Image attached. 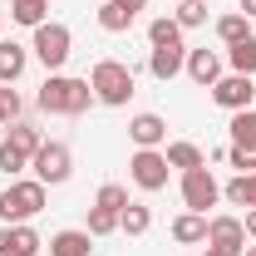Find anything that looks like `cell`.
<instances>
[{"instance_id":"cell-1","label":"cell","mask_w":256,"mask_h":256,"mask_svg":"<svg viewBox=\"0 0 256 256\" xmlns=\"http://www.w3.org/2000/svg\"><path fill=\"white\" fill-rule=\"evenodd\" d=\"M89 104H98L89 79H74V74H50L40 84V108L44 114H60V118H79L89 114Z\"/></svg>"},{"instance_id":"cell-2","label":"cell","mask_w":256,"mask_h":256,"mask_svg":"<svg viewBox=\"0 0 256 256\" xmlns=\"http://www.w3.org/2000/svg\"><path fill=\"white\" fill-rule=\"evenodd\" d=\"M50 202V188L40 178H10V188L0 192V222H34Z\"/></svg>"},{"instance_id":"cell-3","label":"cell","mask_w":256,"mask_h":256,"mask_svg":"<svg viewBox=\"0 0 256 256\" xmlns=\"http://www.w3.org/2000/svg\"><path fill=\"white\" fill-rule=\"evenodd\" d=\"M89 89H94V98L104 108H124L128 98H133V69L118 64V60H98L89 69Z\"/></svg>"},{"instance_id":"cell-4","label":"cell","mask_w":256,"mask_h":256,"mask_svg":"<svg viewBox=\"0 0 256 256\" xmlns=\"http://www.w3.org/2000/svg\"><path fill=\"white\" fill-rule=\"evenodd\" d=\"M44 138H40V128L25 124V118H15V124L5 128V138H0V172H10V178H20L25 168H30L34 148H40Z\"/></svg>"},{"instance_id":"cell-5","label":"cell","mask_w":256,"mask_h":256,"mask_svg":"<svg viewBox=\"0 0 256 256\" xmlns=\"http://www.w3.org/2000/svg\"><path fill=\"white\" fill-rule=\"evenodd\" d=\"M30 54L44 64L50 74H60L64 64H69V54H74V34H69V25H60V20H44V25H34Z\"/></svg>"},{"instance_id":"cell-6","label":"cell","mask_w":256,"mask_h":256,"mask_svg":"<svg viewBox=\"0 0 256 256\" xmlns=\"http://www.w3.org/2000/svg\"><path fill=\"white\" fill-rule=\"evenodd\" d=\"M34 178L44 182V188H60V182H69L74 178V153H69V143H60V138H44L40 148H34Z\"/></svg>"},{"instance_id":"cell-7","label":"cell","mask_w":256,"mask_h":256,"mask_svg":"<svg viewBox=\"0 0 256 256\" xmlns=\"http://www.w3.org/2000/svg\"><path fill=\"white\" fill-rule=\"evenodd\" d=\"M168 153L162 148H133V158H128V178H133V188L138 192H162L168 188Z\"/></svg>"},{"instance_id":"cell-8","label":"cell","mask_w":256,"mask_h":256,"mask_svg":"<svg viewBox=\"0 0 256 256\" xmlns=\"http://www.w3.org/2000/svg\"><path fill=\"white\" fill-rule=\"evenodd\" d=\"M217 202H222V182L212 178V168L182 172V207H188V212H202V217H207V207H217Z\"/></svg>"},{"instance_id":"cell-9","label":"cell","mask_w":256,"mask_h":256,"mask_svg":"<svg viewBox=\"0 0 256 256\" xmlns=\"http://www.w3.org/2000/svg\"><path fill=\"white\" fill-rule=\"evenodd\" d=\"M252 98H256V79H252V74H222V79L212 84V104L226 108V114L252 108Z\"/></svg>"},{"instance_id":"cell-10","label":"cell","mask_w":256,"mask_h":256,"mask_svg":"<svg viewBox=\"0 0 256 256\" xmlns=\"http://www.w3.org/2000/svg\"><path fill=\"white\" fill-rule=\"evenodd\" d=\"M40 246H44V236L34 232L30 222H0V256H40Z\"/></svg>"},{"instance_id":"cell-11","label":"cell","mask_w":256,"mask_h":256,"mask_svg":"<svg viewBox=\"0 0 256 256\" xmlns=\"http://www.w3.org/2000/svg\"><path fill=\"white\" fill-rule=\"evenodd\" d=\"M207 246L246 252V226H242V217H232V212H217V217H207Z\"/></svg>"},{"instance_id":"cell-12","label":"cell","mask_w":256,"mask_h":256,"mask_svg":"<svg viewBox=\"0 0 256 256\" xmlns=\"http://www.w3.org/2000/svg\"><path fill=\"white\" fill-rule=\"evenodd\" d=\"M128 138H133V148H168V118L162 114H133Z\"/></svg>"},{"instance_id":"cell-13","label":"cell","mask_w":256,"mask_h":256,"mask_svg":"<svg viewBox=\"0 0 256 256\" xmlns=\"http://www.w3.org/2000/svg\"><path fill=\"white\" fill-rule=\"evenodd\" d=\"M182 64H188V44H153V50H148V74H153L158 84L178 79Z\"/></svg>"},{"instance_id":"cell-14","label":"cell","mask_w":256,"mask_h":256,"mask_svg":"<svg viewBox=\"0 0 256 256\" xmlns=\"http://www.w3.org/2000/svg\"><path fill=\"white\" fill-rule=\"evenodd\" d=\"M222 54L217 50H188V64H182V74H188L192 84H202V89H212L217 79H222Z\"/></svg>"},{"instance_id":"cell-15","label":"cell","mask_w":256,"mask_h":256,"mask_svg":"<svg viewBox=\"0 0 256 256\" xmlns=\"http://www.w3.org/2000/svg\"><path fill=\"white\" fill-rule=\"evenodd\" d=\"M44 246H50V256H94V236H89L84 226H64Z\"/></svg>"},{"instance_id":"cell-16","label":"cell","mask_w":256,"mask_h":256,"mask_svg":"<svg viewBox=\"0 0 256 256\" xmlns=\"http://www.w3.org/2000/svg\"><path fill=\"white\" fill-rule=\"evenodd\" d=\"M172 242H178V246H207V217H202V212L172 217Z\"/></svg>"},{"instance_id":"cell-17","label":"cell","mask_w":256,"mask_h":256,"mask_svg":"<svg viewBox=\"0 0 256 256\" xmlns=\"http://www.w3.org/2000/svg\"><path fill=\"white\" fill-rule=\"evenodd\" d=\"M25 64H30V50H25V44L0 40V84H15V79L25 74Z\"/></svg>"},{"instance_id":"cell-18","label":"cell","mask_w":256,"mask_h":256,"mask_svg":"<svg viewBox=\"0 0 256 256\" xmlns=\"http://www.w3.org/2000/svg\"><path fill=\"white\" fill-rule=\"evenodd\" d=\"M162 153H168V168H178V172H192V168H207V153H202L197 143H188V138L168 143Z\"/></svg>"},{"instance_id":"cell-19","label":"cell","mask_w":256,"mask_h":256,"mask_svg":"<svg viewBox=\"0 0 256 256\" xmlns=\"http://www.w3.org/2000/svg\"><path fill=\"white\" fill-rule=\"evenodd\" d=\"M10 20L25 25V30L44 25V20H50V0H10Z\"/></svg>"},{"instance_id":"cell-20","label":"cell","mask_w":256,"mask_h":256,"mask_svg":"<svg viewBox=\"0 0 256 256\" xmlns=\"http://www.w3.org/2000/svg\"><path fill=\"white\" fill-rule=\"evenodd\" d=\"M148 226H153V207L148 202H128L118 212V232H128V236H143Z\"/></svg>"},{"instance_id":"cell-21","label":"cell","mask_w":256,"mask_h":256,"mask_svg":"<svg viewBox=\"0 0 256 256\" xmlns=\"http://www.w3.org/2000/svg\"><path fill=\"white\" fill-rule=\"evenodd\" d=\"M232 148H246V153H256V114L252 108H242V114H232Z\"/></svg>"},{"instance_id":"cell-22","label":"cell","mask_w":256,"mask_h":256,"mask_svg":"<svg viewBox=\"0 0 256 256\" xmlns=\"http://www.w3.org/2000/svg\"><path fill=\"white\" fill-rule=\"evenodd\" d=\"M226 64H232V74H252L256 79V34H246L242 44H226Z\"/></svg>"},{"instance_id":"cell-23","label":"cell","mask_w":256,"mask_h":256,"mask_svg":"<svg viewBox=\"0 0 256 256\" xmlns=\"http://www.w3.org/2000/svg\"><path fill=\"white\" fill-rule=\"evenodd\" d=\"M222 197L232 202V207H256V172H236V178L222 188Z\"/></svg>"},{"instance_id":"cell-24","label":"cell","mask_w":256,"mask_h":256,"mask_svg":"<svg viewBox=\"0 0 256 256\" xmlns=\"http://www.w3.org/2000/svg\"><path fill=\"white\" fill-rule=\"evenodd\" d=\"M98 30L104 34H124V30H133V15H128L118 0H104V5H98Z\"/></svg>"},{"instance_id":"cell-25","label":"cell","mask_w":256,"mask_h":256,"mask_svg":"<svg viewBox=\"0 0 256 256\" xmlns=\"http://www.w3.org/2000/svg\"><path fill=\"white\" fill-rule=\"evenodd\" d=\"M246 34H252V20H246L242 10H232V15L217 20V40H222V44H242Z\"/></svg>"},{"instance_id":"cell-26","label":"cell","mask_w":256,"mask_h":256,"mask_svg":"<svg viewBox=\"0 0 256 256\" xmlns=\"http://www.w3.org/2000/svg\"><path fill=\"white\" fill-rule=\"evenodd\" d=\"M148 44H182V25H178L172 15H158V20L148 25Z\"/></svg>"},{"instance_id":"cell-27","label":"cell","mask_w":256,"mask_h":256,"mask_svg":"<svg viewBox=\"0 0 256 256\" xmlns=\"http://www.w3.org/2000/svg\"><path fill=\"white\" fill-rule=\"evenodd\" d=\"M89 236H108V232H118V212H108V207H89V226H84Z\"/></svg>"},{"instance_id":"cell-28","label":"cell","mask_w":256,"mask_h":256,"mask_svg":"<svg viewBox=\"0 0 256 256\" xmlns=\"http://www.w3.org/2000/svg\"><path fill=\"white\" fill-rule=\"evenodd\" d=\"M172 20H178L182 30H197V25H207V0H182Z\"/></svg>"},{"instance_id":"cell-29","label":"cell","mask_w":256,"mask_h":256,"mask_svg":"<svg viewBox=\"0 0 256 256\" xmlns=\"http://www.w3.org/2000/svg\"><path fill=\"white\" fill-rule=\"evenodd\" d=\"M94 202H98V207H108V212H124V207L133 202V197H128V188H124V182H104Z\"/></svg>"},{"instance_id":"cell-30","label":"cell","mask_w":256,"mask_h":256,"mask_svg":"<svg viewBox=\"0 0 256 256\" xmlns=\"http://www.w3.org/2000/svg\"><path fill=\"white\" fill-rule=\"evenodd\" d=\"M20 118V94H15V84H0V128H10Z\"/></svg>"},{"instance_id":"cell-31","label":"cell","mask_w":256,"mask_h":256,"mask_svg":"<svg viewBox=\"0 0 256 256\" xmlns=\"http://www.w3.org/2000/svg\"><path fill=\"white\" fill-rule=\"evenodd\" d=\"M222 158L236 168V172H256V153H246V148H222Z\"/></svg>"},{"instance_id":"cell-32","label":"cell","mask_w":256,"mask_h":256,"mask_svg":"<svg viewBox=\"0 0 256 256\" xmlns=\"http://www.w3.org/2000/svg\"><path fill=\"white\" fill-rule=\"evenodd\" d=\"M242 226H246V242H256V207H246V217H242Z\"/></svg>"},{"instance_id":"cell-33","label":"cell","mask_w":256,"mask_h":256,"mask_svg":"<svg viewBox=\"0 0 256 256\" xmlns=\"http://www.w3.org/2000/svg\"><path fill=\"white\" fill-rule=\"evenodd\" d=\"M118 5H124L128 15H133V20H138V10H143V5H148V0H118Z\"/></svg>"},{"instance_id":"cell-34","label":"cell","mask_w":256,"mask_h":256,"mask_svg":"<svg viewBox=\"0 0 256 256\" xmlns=\"http://www.w3.org/2000/svg\"><path fill=\"white\" fill-rule=\"evenodd\" d=\"M202 256H242V252H226V246H202Z\"/></svg>"},{"instance_id":"cell-35","label":"cell","mask_w":256,"mask_h":256,"mask_svg":"<svg viewBox=\"0 0 256 256\" xmlns=\"http://www.w3.org/2000/svg\"><path fill=\"white\" fill-rule=\"evenodd\" d=\"M236 10H242V15H246V20H256V0H242V5H236Z\"/></svg>"},{"instance_id":"cell-36","label":"cell","mask_w":256,"mask_h":256,"mask_svg":"<svg viewBox=\"0 0 256 256\" xmlns=\"http://www.w3.org/2000/svg\"><path fill=\"white\" fill-rule=\"evenodd\" d=\"M242 256H256V242H246V252H242Z\"/></svg>"}]
</instances>
